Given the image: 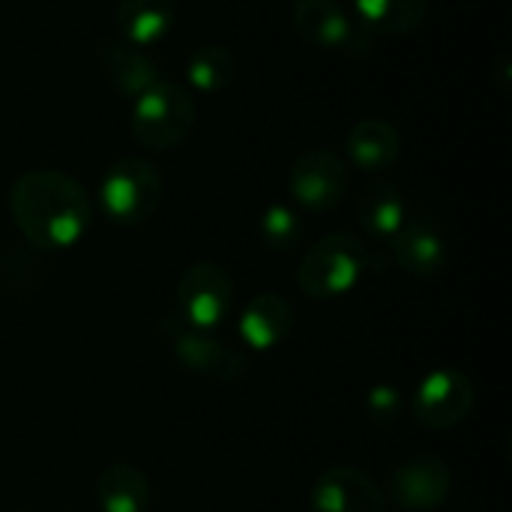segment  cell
Segmentation results:
<instances>
[{
	"label": "cell",
	"instance_id": "7",
	"mask_svg": "<svg viewBox=\"0 0 512 512\" xmlns=\"http://www.w3.org/2000/svg\"><path fill=\"white\" fill-rule=\"evenodd\" d=\"M162 333L171 342L174 360L192 375H201L219 384H237L249 375V360L240 351L204 336L201 330H192L189 324L180 321L177 312L165 315Z\"/></svg>",
	"mask_w": 512,
	"mask_h": 512
},
{
	"label": "cell",
	"instance_id": "12",
	"mask_svg": "<svg viewBox=\"0 0 512 512\" xmlns=\"http://www.w3.org/2000/svg\"><path fill=\"white\" fill-rule=\"evenodd\" d=\"M393 258L408 276H438L447 264V240L435 219L426 213H408L402 228L393 234Z\"/></svg>",
	"mask_w": 512,
	"mask_h": 512
},
{
	"label": "cell",
	"instance_id": "10",
	"mask_svg": "<svg viewBox=\"0 0 512 512\" xmlns=\"http://www.w3.org/2000/svg\"><path fill=\"white\" fill-rule=\"evenodd\" d=\"M453 489L450 465L438 456H408L390 471L387 498L402 510L432 512L438 510Z\"/></svg>",
	"mask_w": 512,
	"mask_h": 512
},
{
	"label": "cell",
	"instance_id": "24",
	"mask_svg": "<svg viewBox=\"0 0 512 512\" xmlns=\"http://www.w3.org/2000/svg\"><path fill=\"white\" fill-rule=\"evenodd\" d=\"M18 512H24V510H18Z\"/></svg>",
	"mask_w": 512,
	"mask_h": 512
},
{
	"label": "cell",
	"instance_id": "15",
	"mask_svg": "<svg viewBox=\"0 0 512 512\" xmlns=\"http://www.w3.org/2000/svg\"><path fill=\"white\" fill-rule=\"evenodd\" d=\"M294 330V309L282 294H255L240 315V336L255 351L282 345Z\"/></svg>",
	"mask_w": 512,
	"mask_h": 512
},
{
	"label": "cell",
	"instance_id": "19",
	"mask_svg": "<svg viewBox=\"0 0 512 512\" xmlns=\"http://www.w3.org/2000/svg\"><path fill=\"white\" fill-rule=\"evenodd\" d=\"M96 504L102 512H147L153 504L150 480L135 465H108L96 480Z\"/></svg>",
	"mask_w": 512,
	"mask_h": 512
},
{
	"label": "cell",
	"instance_id": "22",
	"mask_svg": "<svg viewBox=\"0 0 512 512\" xmlns=\"http://www.w3.org/2000/svg\"><path fill=\"white\" fill-rule=\"evenodd\" d=\"M258 237L270 252H291L303 237V219L288 204H270L258 222Z\"/></svg>",
	"mask_w": 512,
	"mask_h": 512
},
{
	"label": "cell",
	"instance_id": "20",
	"mask_svg": "<svg viewBox=\"0 0 512 512\" xmlns=\"http://www.w3.org/2000/svg\"><path fill=\"white\" fill-rule=\"evenodd\" d=\"M429 0H354L357 21L372 36H405L426 24Z\"/></svg>",
	"mask_w": 512,
	"mask_h": 512
},
{
	"label": "cell",
	"instance_id": "14",
	"mask_svg": "<svg viewBox=\"0 0 512 512\" xmlns=\"http://www.w3.org/2000/svg\"><path fill=\"white\" fill-rule=\"evenodd\" d=\"M345 156L360 171L381 174L402 156V132L384 117H363L345 135Z\"/></svg>",
	"mask_w": 512,
	"mask_h": 512
},
{
	"label": "cell",
	"instance_id": "5",
	"mask_svg": "<svg viewBox=\"0 0 512 512\" xmlns=\"http://www.w3.org/2000/svg\"><path fill=\"white\" fill-rule=\"evenodd\" d=\"M291 24L297 36L312 48L345 51L354 57L372 51V33L342 0H294Z\"/></svg>",
	"mask_w": 512,
	"mask_h": 512
},
{
	"label": "cell",
	"instance_id": "21",
	"mask_svg": "<svg viewBox=\"0 0 512 512\" xmlns=\"http://www.w3.org/2000/svg\"><path fill=\"white\" fill-rule=\"evenodd\" d=\"M186 78H189L192 90H198V93H210V96L222 93L237 78V57L228 45L207 42L192 51V57L186 63Z\"/></svg>",
	"mask_w": 512,
	"mask_h": 512
},
{
	"label": "cell",
	"instance_id": "23",
	"mask_svg": "<svg viewBox=\"0 0 512 512\" xmlns=\"http://www.w3.org/2000/svg\"><path fill=\"white\" fill-rule=\"evenodd\" d=\"M402 408H405V402H402L399 387L381 384V387H372L366 393V414L378 426H393L402 417Z\"/></svg>",
	"mask_w": 512,
	"mask_h": 512
},
{
	"label": "cell",
	"instance_id": "17",
	"mask_svg": "<svg viewBox=\"0 0 512 512\" xmlns=\"http://www.w3.org/2000/svg\"><path fill=\"white\" fill-rule=\"evenodd\" d=\"M408 219V201L393 180H372L357 198V222L375 240H393Z\"/></svg>",
	"mask_w": 512,
	"mask_h": 512
},
{
	"label": "cell",
	"instance_id": "2",
	"mask_svg": "<svg viewBox=\"0 0 512 512\" xmlns=\"http://www.w3.org/2000/svg\"><path fill=\"white\" fill-rule=\"evenodd\" d=\"M375 267V252L366 240L348 231H336L303 252L297 264V288L309 300H333L348 294Z\"/></svg>",
	"mask_w": 512,
	"mask_h": 512
},
{
	"label": "cell",
	"instance_id": "3",
	"mask_svg": "<svg viewBox=\"0 0 512 512\" xmlns=\"http://www.w3.org/2000/svg\"><path fill=\"white\" fill-rule=\"evenodd\" d=\"M192 129H195V96L186 87L159 78L153 87H147L141 96L132 99L129 132L144 150L153 153L174 150L189 138Z\"/></svg>",
	"mask_w": 512,
	"mask_h": 512
},
{
	"label": "cell",
	"instance_id": "16",
	"mask_svg": "<svg viewBox=\"0 0 512 512\" xmlns=\"http://www.w3.org/2000/svg\"><path fill=\"white\" fill-rule=\"evenodd\" d=\"M114 21L120 39L147 48L171 33L177 21V0H117Z\"/></svg>",
	"mask_w": 512,
	"mask_h": 512
},
{
	"label": "cell",
	"instance_id": "1",
	"mask_svg": "<svg viewBox=\"0 0 512 512\" xmlns=\"http://www.w3.org/2000/svg\"><path fill=\"white\" fill-rule=\"evenodd\" d=\"M6 204L24 243L36 252L75 246L93 222V201L84 183L54 168H33L15 177Z\"/></svg>",
	"mask_w": 512,
	"mask_h": 512
},
{
	"label": "cell",
	"instance_id": "4",
	"mask_svg": "<svg viewBox=\"0 0 512 512\" xmlns=\"http://www.w3.org/2000/svg\"><path fill=\"white\" fill-rule=\"evenodd\" d=\"M162 195H165V177L144 156L114 159L99 180V204L105 216L126 228L147 222L159 210Z\"/></svg>",
	"mask_w": 512,
	"mask_h": 512
},
{
	"label": "cell",
	"instance_id": "18",
	"mask_svg": "<svg viewBox=\"0 0 512 512\" xmlns=\"http://www.w3.org/2000/svg\"><path fill=\"white\" fill-rule=\"evenodd\" d=\"M48 282V264L18 240H0V294L12 300L36 297Z\"/></svg>",
	"mask_w": 512,
	"mask_h": 512
},
{
	"label": "cell",
	"instance_id": "9",
	"mask_svg": "<svg viewBox=\"0 0 512 512\" xmlns=\"http://www.w3.org/2000/svg\"><path fill=\"white\" fill-rule=\"evenodd\" d=\"M474 402H477V393H474L471 378L465 372H459V369L444 366V369L429 372L417 384V393H414V420L423 429L447 432V429L462 426L471 417Z\"/></svg>",
	"mask_w": 512,
	"mask_h": 512
},
{
	"label": "cell",
	"instance_id": "6",
	"mask_svg": "<svg viewBox=\"0 0 512 512\" xmlns=\"http://www.w3.org/2000/svg\"><path fill=\"white\" fill-rule=\"evenodd\" d=\"M234 306V279L213 261H195L177 279V315L192 330L219 327Z\"/></svg>",
	"mask_w": 512,
	"mask_h": 512
},
{
	"label": "cell",
	"instance_id": "8",
	"mask_svg": "<svg viewBox=\"0 0 512 512\" xmlns=\"http://www.w3.org/2000/svg\"><path fill=\"white\" fill-rule=\"evenodd\" d=\"M288 192L309 213H330L348 192V165L327 147L306 150L288 171Z\"/></svg>",
	"mask_w": 512,
	"mask_h": 512
},
{
	"label": "cell",
	"instance_id": "13",
	"mask_svg": "<svg viewBox=\"0 0 512 512\" xmlns=\"http://www.w3.org/2000/svg\"><path fill=\"white\" fill-rule=\"evenodd\" d=\"M99 66L105 81L111 84L114 93H120L123 99H135L141 96L147 87H153L162 78L159 63L147 54V48H138L126 39H105L99 42Z\"/></svg>",
	"mask_w": 512,
	"mask_h": 512
},
{
	"label": "cell",
	"instance_id": "11",
	"mask_svg": "<svg viewBox=\"0 0 512 512\" xmlns=\"http://www.w3.org/2000/svg\"><path fill=\"white\" fill-rule=\"evenodd\" d=\"M309 507L312 512H387V495L363 468L333 465L315 480Z\"/></svg>",
	"mask_w": 512,
	"mask_h": 512
}]
</instances>
